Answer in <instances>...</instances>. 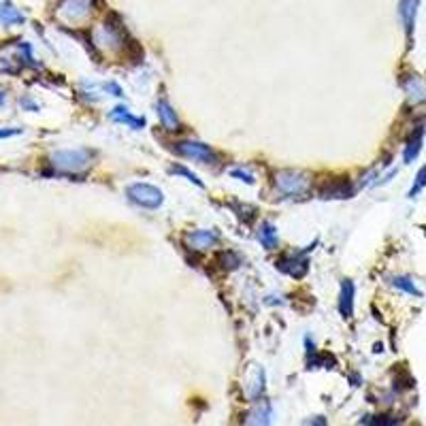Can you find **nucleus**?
I'll return each instance as SVG.
<instances>
[{
    "label": "nucleus",
    "mask_w": 426,
    "mask_h": 426,
    "mask_svg": "<svg viewBox=\"0 0 426 426\" xmlns=\"http://www.w3.org/2000/svg\"><path fill=\"white\" fill-rule=\"evenodd\" d=\"M309 185H311V177L303 171L286 169L275 173V188L286 196H300L309 190Z\"/></svg>",
    "instance_id": "nucleus-1"
},
{
    "label": "nucleus",
    "mask_w": 426,
    "mask_h": 426,
    "mask_svg": "<svg viewBox=\"0 0 426 426\" xmlns=\"http://www.w3.org/2000/svg\"><path fill=\"white\" fill-rule=\"evenodd\" d=\"M49 160H51V166L62 173H79L90 164L92 154L87 150H62L51 154Z\"/></svg>",
    "instance_id": "nucleus-2"
},
{
    "label": "nucleus",
    "mask_w": 426,
    "mask_h": 426,
    "mask_svg": "<svg viewBox=\"0 0 426 426\" xmlns=\"http://www.w3.org/2000/svg\"><path fill=\"white\" fill-rule=\"evenodd\" d=\"M126 196L139 205V207H145V209H158L162 202H164V194L160 188L152 185V183H130L126 188Z\"/></svg>",
    "instance_id": "nucleus-3"
},
{
    "label": "nucleus",
    "mask_w": 426,
    "mask_h": 426,
    "mask_svg": "<svg viewBox=\"0 0 426 426\" xmlns=\"http://www.w3.org/2000/svg\"><path fill=\"white\" fill-rule=\"evenodd\" d=\"M96 0H60L58 3V18L66 24H79L92 16Z\"/></svg>",
    "instance_id": "nucleus-4"
},
{
    "label": "nucleus",
    "mask_w": 426,
    "mask_h": 426,
    "mask_svg": "<svg viewBox=\"0 0 426 426\" xmlns=\"http://www.w3.org/2000/svg\"><path fill=\"white\" fill-rule=\"evenodd\" d=\"M173 152L179 154V156H183V158L202 162V164H216L218 162L216 152H213L209 145L200 143V141H179V143H175Z\"/></svg>",
    "instance_id": "nucleus-5"
},
{
    "label": "nucleus",
    "mask_w": 426,
    "mask_h": 426,
    "mask_svg": "<svg viewBox=\"0 0 426 426\" xmlns=\"http://www.w3.org/2000/svg\"><path fill=\"white\" fill-rule=\"evenodd\" d=\"M309 250H313V248L309 245V248H307L305 252H298V254H290V256H284V258H279V260L275 262V267H277L279 271L288 273L290 277H294V279H300V277H305V275H307V271H309V262H307V258H305V254H307Z\"/></svg>",
    "instance_id": "nucleus-6"
},
{
    "label": "nucleus",
    "mask_w": 426,
    "mask_h": 426,
    "mask_svg": "<svg viewBox=\"0 0 426 426\" xmlns=\"http://www.w3.org/2000/svg\"><path fill=\"white\" fill-rule=\"evenodd\" d=\"M218 241H220V233L218 231H194V233L185 235V243L194 252H205V250L216 245Z\"/></svg>",
    "instance_id": "nucleus-7"
},
{
    "label": "nucleus",
    "mask_w": 426,
    "mask_h": 426,
    "mask_svg": "<svg viewBox=\"0 0 426 426\" xmlns=\"http://www.w3.org/2000/svg\"><path fill=\"white\" fill-rule=\"evenodd\" d=\"M401 87L405 90L407 98L413 104H420V102L426 100V81L420 75H405L401 79Z\"/></svg>",
    "instance_id": "nucleus-8"
},
{
    "label": "nucleus",
    "mask_w": 426,
    "mask_h": 426,
    "mask_svg": "<svg viewBox=\"0 0 426 426\" xmlns=\"http://www.w3.org/2000/svg\"><path fill=\"white\" fill-rule=\"evenodd\" d=\"M418 7H420V0H398V18H401V24L405 28L407 39H411V35H413Z\"/></svg>",
    "instance_id": "nucleus-9"
},
{
    "label": "nucleus",
    "mask_w": 426,
    "mask_h": 426,
    "mask_svg": "<svg viewBox=\"0 0 426 426\" xmlns=\"http://www.w3.org/2000/svg\"><path fill=\"white\" fill-rule=\"evenodd\" d=\"M156 114H158L160 124H162L164 130H169V133H177V130H181L179 118H177V114H175V109L171 107L169 100H164V98L158 100V104H156Z\"/></svg>",
    "instance_id": "nucleus-10"
},
{
    "label": "nucleus",
    "mask_w": 426,
    "mask_h": 426,
    "mask_svg": "<svg viewBox=\"0 0 426 426\" xmlns=\"http://www.w3.org/2000/svg\"><path fill=\"white\" fill-rule=\"evenodd\" d=\"M354 281L352 279H343L341 284V294H339V311L343 317H352L354 315Z\"/></svg>",
    "instance_id": "nucleus-11"
},
{
    "label": "nucleus",
    "mask_w": 426,
    "mask_h": 426,
    "mask_svg": "<svg viewBox=\"0 0 426 426\" xmlns=\"http://www.w3.org/2000/svg\"><path fill=\"white\" fill-rule=\"evenodd\" d=\"M422 141H424V128L420 126V128H415V130L409 135V139H407V143H405V150H403V160H405L407 164H409V162H413V160L420 156Z\"/></svg>",
    "instance_id": "nucleus-12"
},
{
    "label": "nucleus",
    "mask_w": 426,
    "mask_h": 426,
    "mask_svg": "<svg viewBox=\"0 0 426 426\" xmlns=\"http://www.w3.org/2000/svg\"><path fill=\"white\" fill-rule=\"evenodd\" d=\"M320 194H322V198H352L354 188L348 179H339V181H331Z\"/></svg>",
    "instance_id": "nucleus-13"
},
{
    "label": "nucleus",
    "mask_w": 426,
    "mask_h": 426,
    "mask_svg": "<svg viewBox=\"0 0 426 426\" xmlns=\"http://www.w3.org/2000/svg\"><path fill=\"white\" fill-rule=\"evenodd\" d=\"M24 22H26V18L18 7H13L11 3H0V24L3 26H20Z\"/></svg>",
    "instance_id": "nucleus-14"
},
{
    "label": "nucleus",
    "mask_w": 426,
    "mask_h": 426,
    "mask_svg": "<svg viewBox=\"0 0 426 426\" xmlns=\"http://www.w3.org/2000/svg\"><path fill=\"white\" fill-rule=\"evenodd\" d=\"M111 120L114 122H120V124H128L130 128H135V130H139V128H143L145 126V120L143 118H135L126 107H116V109L111 111Z\"/></svg>",
    "instance_id": "nucleus-15"
},
{
    "label": "nucleus",
    "mask_w": 426,
    "mask_h": 426,
    "mask_svg": "<svg viewBox=\"0 0 426 426\" xmlns=\"http://www.w3.org/2000/svg\"><path fill=\"white\" fill-rule=\"evenodd\" d=\"M258 241L262 243L264 250H277L279 239H277V231L271 222H262L258 229Z\"/></svg>",
    "instance_id": "nucleus-16"
},
{
    "label": "nucleus",
    "mask_w": 426,
    "mask_h": 426,
    "mask_svg": "<svg viewBox=\"0 0 426 426\" xmlns=\"http://www.w3.org/2000/svg\"><path fill=\"white\" fill-rule=\"evenodd\" d=\"M271 411H273V407H271V403L269 401H260V405L254 409V411H250V415H248V424H269L271 422Z\"/></svg>",
    "instance_id": "nucleus-17"
},
{
    "label": "nucleus",
    "mask_w": 426,
    "mask_h": 426,
    "mask_svg": "<svg viewBox=\"0 0 426 426\" xmlns=\"http://www.w3.org/2000/svg\"><path fill=\"white\" fill-rule=\"evenodd\" d=\"M390 284H392L394 288H398V290L411 294V296H422V290H420V288H418L409 277H405V275H396V277H392Z\"/></svg>",
    "instance_id": "nucleus-18"
},
{
    "label": "nucleus",
    "mask_w": 426,
    "mask_h": 426,
    "mask_svg": "<svg viewBox=\"0 0 426 426\" xmlns=\"http://www.w3.org/2000/svg\"><path fill=\"white\" fill-rule=\"evenodd\" d=\"M169 171H171L173 175H181V177H185L188 181H192V183H194V185H198V188H205V183L198 179V175H196V173H192L190 169L181 166V164H175V166H171Z\"/></svg>",
    "instance_id": "nucleus-19"
},
{
    "label": "nucleus",
    "mask_w": 426,
    "mask_h": 426,
    "mask_svg": "<svg viewBox=\"0 0 426 426\" xmlns=\"http://www.w3.org/2000/svg\"><path fill=\"white\" fill-rule=\"evenodd\" d=\"M424 185H426V164H424V166L418 171L415 181H413V185H411V190H409V198L418 196V192H422V190H424Z\"/></svg>",
    "instance_id": "nucleus-20"
},
{
    "label": "nucleus",
    "mask_w": 426,
    "mask_h": 426,
    "mask_svg": "<svg viewBox=\"0 0 426 426\" xmlns=\"http://www.w3.org/2000/svg\"><path fill=\"white\" fill-rule=\"evenodd\" d=\"M262 392H264V373H262V369H260V371H256V382H254V386H252V390H250V398L258 401V398L262 396Z\"/></svg>",
    "instance_id": "nucleus-21"
},
{
    "label": "nucleus",
    "mask_w": 426,
    "mask_h": 426,
    "mask_svg": "<svg viewBox=\"0 0 426 426\" xmlns=\"http://www.w3.org/2000/svg\"><path fill=\"white\" fill-rule=\"evenodd\" d=\"M231 175L233 177H239L241 181H245V183H250V185H254L256 183V179L250 175V173H245V171H239V169H235V171H231Z\"/></svg>",
    "instance_id": "nucleus-22"
},
{
    "label": "nucleus",
    "mask_w": 426,
    "mask_h": 426,
    "mask_svg": "<svg viewBox=\"0 0 426 426\" xmlns=\"http://www.w3.org/2000/svg\"><path fill=\"white\" fill-rule=\"evenodd\" d=\"M22 130H0V139H9V137H16V135H20Z\"/></svg>",
    "instance_id": "nucleus-23"
},
{
    "label": "nucleus",
    "mask_w": 426,
    "mask_h": 426,
    "mask_svg": "<svg viewBox=\"0 0 426 426\" xmlns=\"http://www.w3.org/2000/svg\"><path fill=\"white\" fill-rule=\"evenodd\" d=\"M107 90H111L114 96H122V90H120V85H116V83H109V85H107Z\"/></svg>",
    "instance_id": "nucleus-24"
},
{
    "label": "nucleus",
    "mask_w": 426,
    "mask_h": 426,
    "mask_svg": "<svg viewBox=\"0 0 426 426\" xmlns=\"http://www.w3.org/2000/svg\"><path fill=\"white\" fill-rule=\"evenodd\" d=\"M0 104H5V94L3 92H0Z\"/></svg>",
    "instance_id": "nucleus-25"
}]
</instances>
